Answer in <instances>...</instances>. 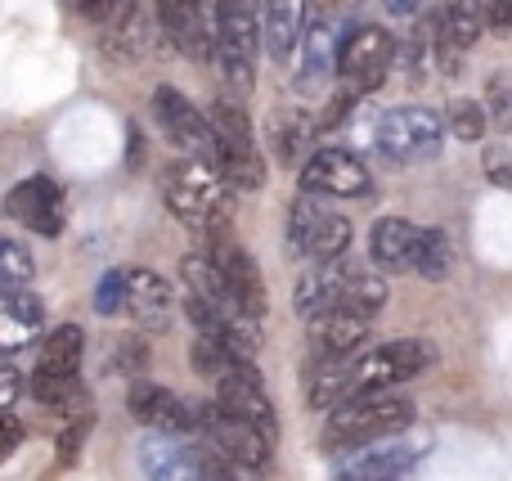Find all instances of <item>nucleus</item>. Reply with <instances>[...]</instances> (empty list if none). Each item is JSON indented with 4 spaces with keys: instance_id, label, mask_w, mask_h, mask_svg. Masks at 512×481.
Segmentation results:
<instances>
[{
    "instance_id": "39",
    "label": "nucleus",
    "mask_w": 512,
    "mask_h": 481,
    "mask_svg": "<svg viewBox=\"0 0 512 481\" xmlns=\"http://www.w3.org/2000/svg\"><path fill=\"white\" fill-rule=\"evenodd\" d=\"M481 14H486V27H512V0H486Z\"/></svg>"
},
{
    "instance_id": "38",
    "label": "nucleus",
    "mask_w": 512,
    "mask_h": 481,
    "mask_svg": "<svg viewBox=\"0 0 512 481\" xmlns=\"http://www.w3.org/2000/svg\"><path fill=\"white\" fill-rule=\"evenodd\" d=\"M18 446H23V423H18L14 414H0V464H5Z\"/></svg>"
},
{
    "instance_id": "10",
    "label": "nucleus",
    "mask_w": 512,
    "mask_h": 481,
    "mask_svg": "<svg viewBox=\"0 0 512 481\" xmlns=\"http://www.w3.org/2000/svg\"><path fill=\"white\" fill-rule=\"evenodd\" d=\"M396 59V36L378 23L351 27L346 41H337V77L351 90H378L387 81V68Z\"/></svg>"
},
{
    "instance_id": "34",
    "label": "nucleus",
    "mask_w": 512,
    "mask_h": 481,
    "mask_svg": "<svg viewBox=\"0 0 512 481\" xmlns=\"http://www.w3.org/2000/svg\"><path fill=\"white\" fill-rule=\"evenodd\" d=\"M90 428H95V419L90 414H81V419H72L68 428L59 432V468H72L81 459V450H86V437H90Z\"/></svg>"
},
{
    "instance_id": "14",
    "label": "nucleus",
    "mask_w": 512,
    "mask_h": 481,
    "mask_svg": "<svg viewBox=\"0 0 512 481\" xmlns=\"http://www.w3.org/2000/svg\"><path fill=\"white\" fill-rule=\"evenodd\" d=\"M126 410L149 432H162V437H194V410H189L171 387L135 383L131 392H126Z\"/></svg>"
},
{
    "instance_id": "33",
    "label": "nucleus",
    "mask_w": 512,
    "mask_h": 481,
    "mask_svg": "<svg viewBox=\"0 0 512 481\" xmlns=\"http://www.w3.org/2000/svg\"><path fill=\"white\" fill-rule=\"evenodd\" d=\"M95 311L99 315H122L126 311V270H104V275H99Z\"/></svg>"
},
{
    "instance_id": "41",
    "label": "nucleus",
    "mask_w": 512,
    "mask_h": 481,
    "mask_svg": "<svg viewBox=\"0 0 512 481\" xmlns=\"http://www.w3.org/2000/svg\"><path fill=\"white\" fill-rule=\"evenodd\" d=\"M495 122L512 131V90H504V81H495Z\"/></svg>"
},
{
    "instance_id": "25",
    "label": "nucleus",
    "mask_w": 512,
    "mask_h": 481,
    "mask_svg": "<svg viewBox=\"0 0 512 481\" xmlns=\"http://www.w3.org/2000/svg\"><path fill=\"white\" fill-rule=\"evenodd\" d=\"M81 351H86V333L77 324H59L50 329V338L41 342V360H36V374L50 378H72L81 365Z\"/></svg>"
},
{
    "instance_id": "4",
    "label": "nucleus",
    "mask_w": 512,
    "mask_h": 481,
    "mask_svg": "<svg viewBox=\"0 0 512 481\" xmlns=\"http://www.w3.org/2000/svg\"><path fill=\"white\" fill-rule=\"evenodd\" d=\"M140 468L149 481H243L203 437H144Z\"/></svg>"
},
{
    "instance_id": "3",
    "label": "nucleus",
    "mask_w": 512,
    "mask_h": 481,
    "mask_svg": "<svg viewBox=\"0 0 512 481\" xmlns=\"http://www.w3.org/2000/svg\"><path fill=\"white\" fill-rule=\"evenodd\" d=\"M409 423H414V401H409V396H396V392L355 396V401L328 410L319 446H324L328 455H351V450H360V446L396 437Z\"/></svg>"
},
{
    "instance_id": "18",
    "label": "nucleus",
    "mask_w": 512,
    "mask_h": 481,
    "mask_svg": "<svg viewBox=\"0 0 512 481\" xmlns=\"http://www.w3.org/2000/svg\"><path fill=\"white\" fill-rule=\"evenodd\" d=\"M423 243H427V230L414 221H400V216H382L378 225H373V261H378L382 270H418V257H423Z\"/></svg>"
},
{
    "instance_id": "5",
    "label": "nucleus",
    "mask_w": 512,
    "mask_h": 481,
    "mask_svg": "<svg viewBox=\"0 0 512 481\" xmlns=\"http://www.w3.org/2000/svg\"><path fill=\"white\" fill-rule=\"evenodd\" d=\"M212 41L221 72L234 90H252L256 50H261V27H256V9L248 0H212Z\"/></svg>"
},
{
    "instance_id": "7",
    "label": "nucleus",
    "mask_w": 512,
    "mask_h": 481,
    "mask_svg": "<svg viewBox=\"0 0 512 481\" xmlns=\"http://www.w3.org/2000/svg\"><path fill=\"white\" fill-rule=\"evenodd\" d=\"M288 243L297 257L310 261H337L351 248V221L342 212H328L315 194H301L288 207Z\"/></svg>"
},
{
    "instance_id": "23",
    "label": "nucleus",
    "mask_w": 512,
    "mask_h": 481,
    "mask_svg": "<svg viewBox=\"0 0 512 481\" xmlns=\"http://www.w3.org/2000/svg\"><path fill=\"white\" fill-rule=\"evenodd\" d=\"M41 320H45V306L36 293H27V288L0 293V347L5 351L27 347L41 333Z\"/></svg>"
},
{
    "instance_id": "13",
    "label": "nucleus",
    "mask_w": 512,
    "mask_h": 481,
    "mask_svg": "<svg viewBox=\"0 0 512 481\" xmlns=\"http://www.w3.org/2000/svg\"><path fill=\"white\" fill-rule=\"evenodd\" d=\"M369 167L351 149H315L301 167V189L328 198H364L369 194Z\"/></svg>"
},
{
    "instance_id": "27",
    "label": "nucleus",
    "mask_w": 512,
    "mask_h": 481,
    "mask_svg": "<svg viewBox=\"0 0 512 481\" xmlns=\"http://www.w3.org/2000/svg\"><path fill=\"white\" fill-rule=\"evenodd\" d=\"M270 140H274V149H279L283 162H297L306 149H315L319 122L310 113H279V117H274Z\"/></svg>"
},
{
    "instance_id": "31",
    "label": "nucleus",
    "mask_w": 512,
    "mask_h": 481,
    "mask_svg": "<svg viewBox=\"0 0 512 481\" xmlns=\"http://www.w3.org/2000/svg\"><path fill=\"white\" fill-rule=\"evenodd\" d=\"M486 126H490V108L486 104H477V99H454V104H450L454 140L472 144V140H481V135H486Z\"/></svg>"
},
{
    "instance_id": "17",
    "label": "nucleus",
    "mask_w": 512,
    "mask_h": 481,
    "mask_svg": "<svg viewBox=\"0 0 512 481\" xmlns=\"http://www.w3.org/2000/svg\"><path fill=\"white\" fill-rule=\"evenodd\" d=\"M216 410H225L230 419H243L252 423L256 432H265V437H279V419H274V405L270 396H265L261 387V374H239V378H225V383H216Z\"/></svg>"
},
{
    "instance_id": "40",
    "label": "nucleus",
    "mask_w": 512,
    "mask_h": 481,
    "mask_svg": "<svg viewBox=\"0 0 512 481\" xmlns=\"http://www.w3.org/2000/svg\"><path fill=\"white\" fill-rule=\"evenodd\" d=\"M427 5H432V0H382V9H387L391 18H418Z\"/></svg>"
},
{
    "instance_id": "19",
    "label": "nucleus",
    "mask_w": 512,
    "mask_h": 481,
    "mask_svg": "<svg viewBox=\"0 0 512 481\" xmlns=\"http://www.w3.org/2000/svg\"><path fill=\"white\" fill-rule=\"evenodd\" d=\"M346 275H351V261L337 257V261H315V266L301 275L297 284V311L306 315L310 324L328 311H342V297H346Z\"/></svg>"
},
{
    "instance_id": "35",
    "label": "nucleus",
    "mask_w": 512,
    "mask_h": 481,
    "mask_svg": "<svg viewBox=\"0 0 512 481\" xmlns=\"http://www.w3.org/2000/svg\"><path fill=\"white\" fill-rule=\"evenodd\" d=\"M144 365H149V342L144 338H122L108 351V369L113 374H140Z\"/></svg>"
},
{
    "instance_id": "1",
    "label": "nucleus",
    "mask_w": 512,
    "mask_h": 481,
    "mask_svg": "<svg viewBox=\"0 0 512 481\" xmlns=\"http://www.w3.org/2000/svg\"><path fill=\"white\" fill-rule=\"evenodd\" d=\"M436 360V347L423 338H400L382 342L373 351H360L351 360H333V365H310V405L315 410H337V405L355 401V396L391 392V387L418 378Z\"/></svg>"
},
{
    "instance_id": "42",
    "label": "nucleus",
    "mask_w": 512,
    "mask_h": 481,
    "mask_svg": "<svg viewBox=\"0 0 512 481\" xmlns=\"http://www.w3.org/2000/svg\"><path fill=\"white\" fill-rule=\"evenodd\" d=\"M113 5H117V0H77V9L86 18H95V23H104V18L113 14Z\"/></svg>"
},
{
    "instance_id": "24",
    "label": "nucleus",
    "mask_w": 512,
    "mask_h": 481,
    "mask_svg": "<svg viewBox=\"0 0 512 481\" xmlns=\"http://www.w3.org/2000/svg\"><path fill=\"white\" fill-rule=\"evenodd\" d=\"M207 126H212L216 135V149H221V167L234 158H248V153H256V140H252V122L248 113H243L234 99H216L212 108H207ZM216 167V171H221Z\"/></svg>"
},
{
    "instance_id": "22",
    "label": "nucleus",
    "mask_w": 512,
    "mask_h": 481,
    "mask_svg": "<svg viewBox=\"0 0 512 481\" xmlns=\"http://www.w3.org/2000/svg\"><path fill=\"white\" fill-rule=\"evenodd\" d=\"M337 72V36L333 27L324 23H310L306 36H301V72H297V90L301 95H315V90L328 86V77Z\"/></svg>"
},
{
    "instance_id": "37",
    "label": "nucleus",
    "mask_w": 512,
    "mask_h": 481,
    "mask_svg": "<svg viewBox=\"0 0 512 481\" xmlns=\"http://www.w3.org/2000/svg\"><path fill=\"white\" fill-rule=\"evenodd\" d=\"M18 396H23V374L14 365H0V414L14 410Z\"/></svg>"
},
{
    "instance_id": "9",
    "label": "nucleus",
    "mask_w": 512,
    "mask_h": 481,
    "mask_svg": "<svg viewBox=\"0 0 512 481\" xmlns=\"http://www.w3.org/2000/svg\"><path fill=\"white\" fill-rule=\"evenodd\" d=\"M445 140V117L436 108L409 104V108H391L378 122V149L387 153L391 162H418L432 158Z\"/></svg>"
},
{
    "instance_id": "15",
    "label": "nucleus",
    "mask_w": 512,
    "mask_h": 481,
    "mask_svg": "<svg viewBox=\"0 0 512 481\" xmlns=\"http://www.w3.org/2000/svg\"><path fill=\"white\" fill-rule=\"evenodd\" d=\"M364 338H369V315L360 311H328L310 324V365H333V360L360 356Z\"/></svg>"
},
{
    "instance_id": "32",
    "label": "nucleus",
    "mask_w": 512,
    "mask_h": 481,
    "mask_svg": "<svg viewBox=\"0 0 512 481\" xmlns=\"http://www.w3.org/2000/svg\"><path fill=\"white\" fill-rule=\"evenodd\" d=\"M418 275L423 279H445L450 275V239L441 230H427L423 257H418Z\"/></svg>"
},
{
    "instance_id": "8",
    "label": "nucleus",
    "mask_w": 512,
    "mask_h": 481,
    "mask_svg": "<svg viewBox=\"0 0 512 481\" xmlns=\"http://www.w3.org/2000/svg\"><path fill=\"white\" fill-rule=\"evenodd\" d=\"M153 122L162 126V135H167L176 149H185V158L203 162V167H212V171L221 167V149H216L212 126H207V117L198 113L176 86L153 90Z\"/></svg>"
},
{
    "instance_id": "12",
    "label": "nucleus",
    "mask_w": 512,
    "mask_h": 481,
    "mask_svg": "<svg viewBox=\"0 0 512 481\" xmlns=\"http://www.w3.org/2000/svg\"><path fill=\"white\" fill-rule=\"evenodd\" d=\"M5 212L14 216L18 225H27L32 234H45V239H59L63 221H68V203H63V189L54 185L50 176H27L18 180L5 194Z\"/></svg>"
},
{
    "instance_id": "36",
    "label": "nucleus",
    "mask_w": 512,
    "mask_h": 481,
    "mask_svg": "<svg viewBox=\"0 0 512 481\" xmlns=\"http://www.w3.org/2000/svg\"><path fill=\"white\" fill-rule=\"evenodd\" d=\"M486 176H490V185L512 189V149L508 144H490L486 149Z\"/></svg>"
},
{
    "instance_id": "43",
    "label": "nucleus",
    "mask_w": 512,
    "mask_h": 481,
    "mask_svg": "<svg viewBox=\"0 0 512 481\" xmlns=\"http://www.w3.org/2000/svg\"><path fill=\"white\" fill-rule=\"evenodd\" d=\"M310 5H315V9H324V14H337V9H346V5H351V0H310Z\"/></svg>"
},
{
    "instance_id": "6",
    "label": "nucleus",
    "mask_w": 512,
    "mask_h": 481,
    "mask_svg": "<svg viewBox=\"0 0 512 481\" xmlns=\"http://www.w3.org/2000/svg\"><path fill=\"white\" fill-rule=\"evenodd\" d=\"M194 437H203L216 455L230 459L243 473H265L274 459V441L265 437V432H256L252 423H243V419H230V414L216 410V405H198L194 410Z\"/></svg>"
},
{
    "instance_id": "11",
    "label": "nucleus",
    "mask_w": 512,
    "mask_h": 481,
    "mask_svg": "<svg viewBox=\"0 0 512 481\" xmlns=\"http://www.w3.org/2000/svg\"><path fill=\"white\" fill-rule=\"evenodd\" d=\"M427 455V441H409V437H387L360 446L351 455H337L333 481H400L405 473H414V464Z\"/></svg>"
},
{
    "instance_id": "16",
    "label": "nucleus",
    "mask_w": 512,
    "mask_h": 481,
    "mask_svg": "<svg viewBox=\"0 0 512 481\" xmlns=\"http://www.w3.org/2000/svg\"><path fill=\"white\" fill-rule=\"evenodd\" d=\"M212 261L221 266L225 284H230L234 306H239L243 315H252V320H261L265 315V279H261V270H256V261L230 239V234L212 239Z\"/></svg>"
},
{
    "instance_id": "2",
    "label": "nucleus",
    "mask_w": 512,
    "mask_h": 481,
    "mask_svg": "<svg viewBox=\"0 0 512 481\" xmlns=\"http://www.w3.org/2000/svg\"><path fill=\"white\" fill-rule=\"evenodd\" d=\"M162 203H167V212L176 216V221L221 239L234 216V189L221 180V171L203 167V162H194V158H180V162H171L167 176H162Z\"/></svg>"
},
{
    "instance_id": "30",
    "label": "nucleus",
    "mask_w": 512,
    "mask_h": 481,
    "mask_svg": "<svg viewBox=\"0 0 512 481\" xmlns=\"http://www.w3.org/2000/svg\"><path fill=\"white\" fill-rule=\"evenodd\" d=\"M36 275L32 252L18 239H0V293H14V288H27Z\"/></svg>"
},
{
    "instance_id": "20",
    "label": "nucleus",
    "mask_w": 512,
    "mask_h": 481,
    "mask_svg": "<svg viewBox=\"0 0 512 481\" xmlns=\"http://www.w3.org/2000/svg\"><path fill=\"white\" fill-rule=\"evenodd\" d=\"M176 311V293L171 284L158 275V270H126V315H131L140 329H162Z\"/></svg>"
},
{
    "instance_id": "26",
    "label": "nucleus",
    "mask_w": 512,
    "mask_h": 481,
    "mask_svg": "<svg viewBox=\"0 0 512 481\" xmlns=\"http://www.w3.org/2000/svg\"><path fill=\"white\" fill-rule=\"evenodd\" d=\"M32 396L41 410L50 414H72V419H81V414H90V396L86 387H81V378H50V374H32Z\"/></svg>"
},
{
    "instance_id": "29",
    "label": "nucleus",
    "mask_w": 512,
    "mask_h": 481,
    "mask_svg": "<svg viewBox=\"0 0 512 481\" xmlns=\"http://www.w3.org/2000/svg\"><path fill=\"white\" fill-rule=\"evenodd\" d=\"M194 369L203 378H212V383H225V378H239V374H252V360L234 356L225 342L216 338H198L194 342Z\"/></svg>"
},
{
    "instance_id": "28",
    "label": "nucleus",
    "mask_w": 512,
    "mask_h": 481,
    "mask_svg": "<svg viewBox=\"0 0 512 481\" xmlns=\"http://www.w3.org/2000/svg\"><path fill=\"white\" fill-rule=\"evenodd\" d=\"M346 311H360V315H378L387 306V279L369 266H355L351 261V275H346V297H342Z\"/></svg>"
},
{
    "instance_id": "21",
    "label": "nucleus",
    "mask_w": 512,
    "mask_h": 481,
    "mask_svg": "<svg viewBox=\"0 0 512 481\" xmlns=\"http://www.w3.org/2000/svg\"><path fill=\"white\" fill-rule=\"evenodd\" d=\"M261 5V41L274 63H288L306 36V0H256Z\"/></svg>"
}]
</instances>
